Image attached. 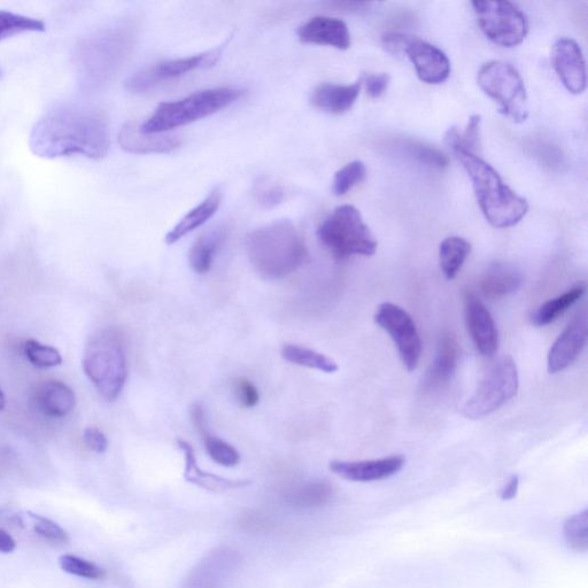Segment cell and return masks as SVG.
Returning a JSON list of instances; mask_svg holds the SVG:
<instances>
[{"label":"cell","instance_id":"cell-25","mask_svg":"<svg viewBox=\"0 0 588 588\" xmlns=\"http://www.w3.org/2000/svg\"><path fill=\"white\" fill-rule=\"evenodd\" d=\"M191 416L210 458L222 467L234 468L238 466L239 462H241V454L227 441L212 435L208 431L204 408L199 404L193 405L191 407Z\"/></svg>","mask_w":588,"mask_h":588},{"label":"cell","instance_id":"cell-19","mask_svg":"<svg viewBox=\"0 0 588 588\" xmlns=\"http://www.w3.org/2000/svg\"><path fill=\"white\" fill-rule=\"evenodd\" d=\"M460 357L461 347L458 339L452 332H446L439 340L435 361L425 376L424 389L435 391L444 388L458 369Z\"/></svg>","mask_w":588,"mask_h":588},{"label":"cell","instance_id":"cell-13","mask_svg":"<svg viewBox=\"0 0 588 588\" xmlns=\"http://www.w3.org/2000/svg\"><path fill=\"white\" fill-rule=\"evenodd\" d=\"M464 313L471 339L483 357L491 358L498 352L499 332L489 309L473 292L464 297Z\"/></svg>","mask_w":588,"mask_h":588},{"label":"cell","instance_id":"cell-9","mask_svg":"<svg viewBox=\"0 0 588 588\" xmlns=\"http://www.w3.org/2000/svg\"><path fill=\"white\" fill-rule=\"evenodd\" d=\"M479 27L493 43L514 48L525 40L529 22L525 14L510 2H473Z\"/></svg>","mask_w":588,"mask_h":588},{"label":"cell","instance_id":"cell-38","mask_svg":"<svg viewBox=\"0 0 588 588\" xmlns=\"http://www.w3.org/2000/svg\"><path fill=\"white\" fill-rule=\"evenodd\" d=\"M332 495L329 484L316 483L304 487L292 495L293 504L298 507H320L326 505Z\"/></svg>","mask_w":588,"mask_h":588},{"label":"cell","instance_id":"cell-22","mask_svg":"<svg viewBox=\"0 0 588 588\" xmlns=\"http://www.w3.org/2000/svg\"><path fill=\"white\" fill-rule=\"evenodd\" d=\"M362 77L351 85L323 83L317 85L311 96V104L317 110L330 114H344L351 110L360 95Z\"/></svg>","mask_w":588,"mask_h":588},{"label":"cell","instance_id":"cell-36","mask_svg":"<svg viewBox=\"0 0 588 588\" xmlns=\"http://www.w3.org/2000/svg\"><path fill=\"white\" fill-rule=\"evenodd\" d=\"M27 518L38 537L54 545L68 544V533L50 518L32 512L27 513Z\"/></svg>","mask_w":588,"mask_h":588},{"label":"cell","instance_id":"cell-16","mask_svg":"<svg viewBox=\"0 0 588 588\" xmlns=\"http://www.w3.org/2000/svg\"><path fill=\"white\" fill-rule=\"evenodd\" d=\"M587 343V319L579 314L557 337L548 353L547 369L549 374H559L568 369L583 352Z\"/></svg>","mask_w":588,"mask_h":588},{"label":"cell","instance_id":"cell-40","mask_svg":"<svg viewBox=\"0 0 588 588\" xmlns=\"http://www.w3.org/2000/svg\"><path fill=\"white\" fill-rule=\"evenodd\" d=\"M286 195H288V192L282 185H273V187L269 185V187H263L257 191L259 204L266 208L281 205L286 199Z\"/></svg>","mask_w":588,"mask_h":588},{"label":"cell","instance_id":"cell-11","mask_svg":"<svg viewBox=\"0 0 588 588\" xmlns=\"http://www.w3.org/2000/svg\"><path fill=\"white\" fill-rule=\"evenodd\" d=\"M374 319L396 344L407 370H416L422 357V340L413 317L396 304L384 303L378 306Z\"/></svg>","mask_w":588,"mask_h":588},{"label":"cell","instance_id":"cell-26","mask_svg":"<svg viewBox=\"0 0 588 588\" xmlns=\"http://www.w3.org/2000/svg\"><path fill=\"white\" fill-rule=\"evenodd\" d=\"M522 282V274L517 269L498 263L486 270L479 282V288L484 297L500 300L513 296L521 288Z\"/></svg>","mask_w":588,"mask_h":588},{"label":"cell","instance_id":"cell-8","mask_svg":"<svg viewBox=\"0 0 588 588\" xmlns=\"http://www.w3.org/2000/svg\"><path fill=\"white\" fill-rule=\"evenodd\" d=\"M518 386H520V377H518L516 362L506 355L495 363L473 396L464 404L463 416L469 420H479L497 412L509 400L516 397Z\"/></svg>","mask_w":588,"mask_h":588},{"label":"cell","instance_id":"cell-5","mask_svg":"<svg viewBox=\"0 0 588 588\" xmlns=\"http://www.w3.org/2000/svg\"><path fill=\"white\" fill-rule=\"evenodd\" d=\"M245 95L238 88H214L195 92L175 102L161 103L151 118L139 126L143 134L161 135L207 118L237 102Z\"/></svg>","mask_w":588,"mask_h":588},{"label":"cell","instance_id":"cell-33","mask_svg":"<svg viewBox=\"0 0 588 588\" xmlns=\"http://www.w3.org/2000/svg\"><path fill=\"white\" fill-rule=\"evenodd\" d=\"M564 538L571 551L586 553L588 549V512L583 510L564 523Z\"/></svg>","mask_w":588,"mask_h":588},{"label":"cell","instance_id":"cell-4","mask_svg":"<svg viewBox=\"0 0 588 588\" xmlns=\"http://www.w3.org/2000/svg\"><path fill=\"white\" fill-rule=\"evenodd\" d=\"M83 369L107 401L119 398L128 377L125 340L118 329L107 328L92 336L85 347Z\"/></svg>","mask_w":588,"mask_h":588},{"label":"cell","instance_id":"cell-46","mask_svg":"<svg viewBox=\"0 0 588 588\" xmlns=\"http://www.w3.org/2000/svg\"><path fill=\"white\" fill-rule=\"evenodd\" d=\"M5 396L2 390H0V410H3L5 408Z\"/></svg>","mask_w":588,"mask_h":588},{"label":"cell","instance_id":"cell-35","mask_svg":"<svg viewBox=\"0 0 588 588\" xmlns=\"http://www.w3.org/2000/svg\"><path fill=\"white\" fill-rule=\"evenodd\" d=\"M367 169L363 162L357 160L345 165L335 174L332 192L337 197L345 196L354 187L366 179Z\"/></svg>","mask_w":588,"mask_h":588},{"label":"cell","instance_id":"cell-1","mask_svg":"<svg viewBox=\"0 0 588 588\" xmlns=\"http://www.w3.org/2000/svg\"><path fill=\"white\" fill-rule=\"evenodd\" d=\"M29 146L35 156L44 159L83 156L100 160L110 151V120L105 112L88 105L54 106L35 123Z\"/></svg>","mask_w":588,"mask_h":588},{"label":"cell","instance_id":"cell-27","mask_svg":"<svg viewBox=\"0 0 588 588\" xmlns=\"http://www.w3.org/2000/svg\"><path fill=\"white\" fill-rule=\"evenodd\" d=\"M228 236L226 226H218L201 235L192 245L189 253L190 266L197 274L204 275L210 272L215 255Z\"/></svg>","mask_w":588,"mask_h":588},{"label":"cell","instance_id":"cell-32","mask_svg":"<svg viewBox=\"0 0 588 588\" xmlns=\"http://www.w3.org/2000/svg\"><path fill=\"white\" fill-rule=\"evenodd\" d=\"M398 147L405 152L406 156L420 162L422 165L436 169H444L448 166L447 157L436 147L410 141V139L400 142Z\"/></svg>","mask_w":588,"mask_h":588},{"label":"cell","instance_id":"cell-3","mask_svg":"<svg viewBox=\"0 0 588 588\" xmlns=\"http://www.w3.org/2000/svg\"><path fill=\"white\" fill-rule=\"evenodd\" d=\"M453 151L467 170L478 205L487 222L498 229L516 226L529 211L528 201L510 189L497 170L476 156V153L461 147H453Z\"/></svg>","mask_w":588,"mask_h":588},{"label":"cell","instance_id":"cell-23","mask_svg":"<svg viewBox=\"0 0 588 588\" xmlns=\"http://www.w3.org/2000/svg\"><path fill=\"white\" fill-rule=\"evenodd\" d=\"M37 408L52 419H63L76 406L75 392L60 381H49L38 386L35 394Z\"/></svg>","mask_w":588,"mask_h":588},{"label":"cell","instance_id":"cell-42","mask_svg":"<svg viewBox=\"0 0 588 588\" xmlns=\"http://www.w3.org/2000/svg\"><path fill=\"white\" fill-rule=\"evenodd\" d=\"M83 440L85 446H87L92 452L103 454L107 451L108 439L105 436V433L98 428L85 429L83 433Z\"/></svg>","mask_w":588,"mask_h":588},{"label":"cell","instance_id":"cell-21","mask_svg":"<svg viewBox=\"0 0 588 588\" xmlns=\"http://www.w3.org/2000/svg\"><path fill=\"white\" fill-rule=\"evenodd\" d=\"M177 445L184 454V477L187 482L211 492H227L251 485L250 481H244V479H230L207 473L198 466L195 450L188 441L179 439Z\"/></svg>","mask_w":588,"mask_h":588},{"label":"cell","instance_id":"cell-17","mask_svg":"<svg viewBox=\"0 0 588 588\" xmlns=\"http://www.w3.org/2000/svg\"><path fill=\"white\" fill-rule=\"evenodd\" d=\"M406 459L401 455L369 461H332L330 470L346 481L369 483L383 481L404 468Z\"/></svg>","mask_w":588,"mask_h":588},{"label":"cell","instance_id":"cell-10","mask_svg":"<svg viewBox=\"0 0 588 588\" xmlns=\"http://www.w3.org/2000/svg\"><path fill=\"white\" fill-rule=\"evenodd\" d=\"M223 48L196 54V56L180 59L160 61V63L146 66L131 75L125 83L131 94H144L156 88L157 85L172 81L198 69L211 68L219 63Z\"/></svg>","mask_w":588,"mask_h":588},{"label":"cell","instance_id":"cell-45","mask_svg":"<svg viewBox=\"0 0 588 588\" xmlns=\"http://www.w3.org/2000/svg\"><path fill=\"white\" fill-rule=\"evenodd\" d=\"M518 487H520V478L513 476L510 478L508 484L504 487V490L501 491V499L512 500L516 498Z\"/></svg>","mask_w":588,"mask_h":588},{"label":"cell","instance_id":"cell-6","mask_svg":"<svg viewBox=\"0 0 588 588\" xmlns=\"http://www.w3.org/2000/svg\"><path fill=\"white\" fill-rule=\"evenodd\" d=\"M317 236L337 260H347L355 255L371 257L377 251L374 235L357 208L351 205L337 207L320 224Z\"/></svg>","mask_w":588,"mask_h":588},{"label":"cell","instance_id":"cell-31","mask_svg":"<svg viewBox=\"0 0 588 588\" xmlns=\"http://www.w3.org/2000/svg\"><path fill=\"white\" fill-rule=\"evenodd\" d=\"M45 29V22L40 19L0 10V42L23 33H43Z\"/></svg>","mask_w":588,"mask_h":588},{"label":"cell","instance_id":"cell-28","mask_svg":"<svg viewBox=\"0 0 588 588\" xmlns=\"http://www.w3.org/2000/svg\"><path fill=\"white\" fill-rule=\"evenodd\" d=\"M586 284L579 282L572 286L568 291L560 294L556 298L546 301L531 316V322L536 327H546L548 324L555 322L557 319L574 306L577 301L584 296Z\"/></svg>","mask_w":588,"mask_h":588},{"label":"cell","instance_id":"cell-15","mask_svg":"<svg viewBox=\"0 0 588 588\" xmlns=\"http://www.w3.org/2000/svg\"><path fill=\"white\" fill-rule=\"evenodd\" d=\"M552 61L564 87L574 95L583 94L587 85L582 49L574 40L561 38L553 46Z\"/></svg>","mask_w":588,"mask_h":588},{"label":"cell","instance_id":"cell-20","mask_svg":"<svg viewBox=\"0 0 588 588\" xmlns=\"http://www.w3.org/2000/svg\"><path fill=\"white\" fill-rule=\"evenodd\" d=\"M118 141L123 151L131 154H162L173 152L181 146L180 137L174 135L143 134L136 122H127L120 129Z\"/></svg>","mask_w":588,"mask_h":588},{"label":"cell","instance_id":"cell-41","mask_svg":"<svg viewBox=\"0 0 588 588\" xmlns=\"http://www.w3.org/2000/svg\"><path fill=\"white\" fill-rule=\"evenodd\" d=\"M390 80L389 74H371L367 77H362V84H365L367 94L371 98H379L388 90Z\"/></svg>","mask_w":588,"mask_h":588},{"label":"cell","instance_id":"cell-43","mask_svg":"<svg viewBox=\"0 0 588 588\" xmlns=\"http://www.w3.org/2000/svg\"><path fill=\"white\" fill-rule=\"evenodd\" d=\"M407 41L408 36L396 33L386 34L383 37L385 48L397 54L404 52Z\"/></svg>","mask_w":588,"mask_h":588},{"label":"cell","instance_id":"cell-12","mask_svg":"<svg viewBox=\"0 0 588 588\" xmlns=\"http://www.w3.org/2000/svg\"><path fill=\"white\" fill-rule=\"evenodd\" d=\"M130 37L122 30H111L84 45L81 53L82 66L98 76H110L118 69L130 48Z\"/></svg>","mask_w":588,"mask_h":588},{"label":"cell","instance_id":"cell-24","mask_svg":"<svg viewBox=\"0 0 588 588\" xmlns=\"http://www.w3.org/2000/svg\"><path fill=\"white\" fill-rule=\"evenodd\" d=\"M223 200V190L220 187H215L201 203L193 208L184 218L170 230L166 236V243L174 245L181 241L182 238L191 234L192 231L197 230L207 221H210L219 208Z\"/></svg>","mask_w":588,"mask_h":588},{"label":"cell","instance_id":"cell-29","mask_svg":"<svg viewBox=\"0 0 588 588\" xmlns=\"http://www.w3.org/2000/svg\"><path fill=\"white\" fill-rule=\"evenodd\" d=\"M470 252L471 244L462 237H448L440 244L439 262L446 280L452 281L458 276Z\"/></svg>","mask_w":588,"mask_h":588},{"label":"cell","instance_id":"cell-44","mask_svg":"<svg viewBox=\"0 0 588 588\" xmlns=\"http://www.w3.org/2000/svg\"><path fill=\"white\" fill-rule=\"evenodd\" d=\"M15 547H17V543H15L10 533L4 529H0V553L10 554L14 551Z\"/></svg>","mask_w":588,"mask_h":588},{"label":"cell","instance_id":"cell-14","mask_svg":"<svg viewBox=\"0 0 588 588\" xmlns=\"http://www.w3.org/2000/svg\"><path fill=\"white\" fill-rule=\"evenodd\" d=\"M404 53L412 61L419 79L427 84L444 83L451 74L446 54L420 38L408 37Z\"/></svg>","mask_w":588,"mask_h":588},{"label":"cell","instance_id":"cell-30","mask_svg":"<svg viewBox=\"0 0 588 588\" xmlns=\"http://www.w3.org/2000/svg\"><path fill=\"white\" fill-rule=\"evenodd\" d=\"M282 357L293 365L314 370L322 373L334 374L338 370L337 362L322 353L297 345H285L282 348Z\"/></svg>","mask_w":588,"mask_h":588},{"label":"cell","instance_id":"cell-2","mask_svg":"<svg viewBox=\"0 0 588 588\" xmlns=\"http://www.w3.org/2000/svg\"><path fill=\"white\" fill-rule=\"evenodd\" d=\"M246 252L255 272L267 280H281L296 272L308 255L303 237L290 220L252 231L246 238Z\"/></svg>","mask_w":588,"mask_h":588},{"label":"cell","instance_id":"cell-37","mask_svg":"<svg viewBox=\"0 0 588 588\" xmlns=\"http://www.w3.org/2000/svg\"><path fill=\"white\" fill-rule=\"evenodd\" d=\"M59 566L67 574L80 578L99 580L106 576V571L97 566L96 563L71 554L60 556Z\"/></svg>","mask_w":588,"mask_h":588},{"label":"cell","instance_id":"cell-7","mask_svg":"<svg viewBox=\"0 0 588 588\" xmlns=\"http://www.w3.org/2000/svg\"><path fill=\"white\" fill-rule=\"evenodd\" d=\"M478 85L487 96L498 103L500 112L516 123L528 119L529 104L520 73L504 61H491L478 73Z\"/></svg>","mask_w":588,"mask_h":588},{"label":"cell","instance_id":"cell-18","mask_svg":"<svg viewBox=\"0 0 588 588\" xmlns=\"http://www.w3.org/2000/svg\"><path fill=\"white\" fill-rule=\"evenodd\" d=\"M299 41L304 44L326 45L337 50L351 48V34L343 20L330 17H314L297 30Z\"/></svg>","mask_w":588,"mask_h":588},{"label":"cell","instance_id":"cell-39","mask_svg":"<svg viewBox=\"0 0 588 588\" xmlns=\"http://www.w3.org/2000/svg\"><path fill=\"white\" fill-rule=\"evenodd\" d=\"M235 394L239 405L244 408H253L259 404V391L247 378L239 377L236 379Z\"/></svg>","mask_w":588,"mask_h":588},{"label":"cell","instance_id":"cell-34","mask_svg":"<svg viewBox=\"0 0 588 588\" xmlns=\"http://www.w3.org/2000/svg\"><path fill=\"white\" fill-rule=\"evenodd\" d=\"M23 353L27 360L36 368L49 369L58 367L63 363V357L56 347L28 339L23 345Z\"/></svg>","mask_w":588,"mask_h":588}]
</instances>
